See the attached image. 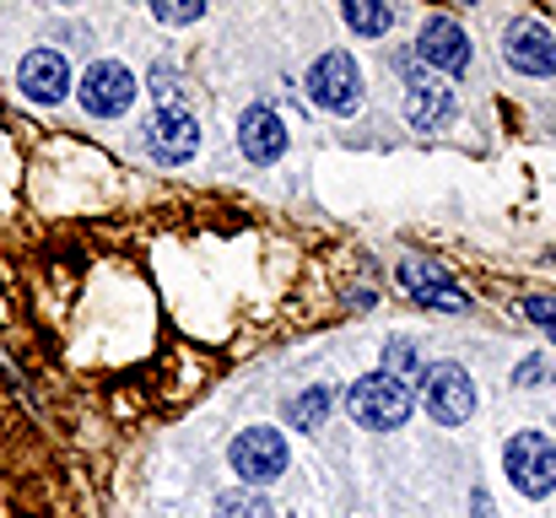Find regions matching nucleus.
<instances>
[{
    "label": "nucleus",
    "mask_w": 556,
    "mask_h": 518,
    "mask_svg": "<svg viewBox=\"0 0 556 518\" xmlns=\"http://www.w3.org/2000/svg\"><path fill=\"white\" fill-rule=\"evenodd\" d=\"M421 405L438 427H465L476 416V383L459 362H432L421 372Z\"/></svg>",
    "instance_id": "20e7f679"
},
{
    "label": "nucleus",
    "mask_w": 556,
    "mask_h": 518,
    "mask_svg": "<svg viewBox=\"0 0 556 518\" xmlns=\"http://www.w3.org/2000/svg\"><path fill=\"white\" fill-rule=\"evenodd\" d=\"M525 314H530L535 325H546V330H556V303H546V298H530V303H525Z\"/></svg>",
    "instance_id": "412c9836"
},
{
    "label": "nucleus",
    "mask_w": 556,
    "mask_h": 518,
    "mask_svg": "<svg viewBox=\"0 0 556 518\" xmlns=\"http://www.w3.org/2000/svg\"><path fill=\"white\" fill-rule=\"evenodd\" d=\"M308 103L325 109V114H352L363 103V71L346 49H325L314 65H308Z\"/></svg>",
    "instance_id": "7ed1b4c3"
},
{
    "label": "nucleus",
    "mask_w": 556,
    "mask_h": 518,
    "mask_svg": "<svg viewBox=\"0 0 556 518\" xmlns=\"http://www.w3.org/2000/svg\"><path fill=\"white\" fill-rule=\"evenodd\" d=\"M136 76H130V65H119V60H98L87 76H81V87H76V98H81V109L92 114V119H119L130 103H136Z\"/></svg>",
    "instance_id": "0eeeda50"
},
{
    "label": "nucleus",
    "mask_w": 556,
    "mask_h": 518,
    "mask_svg": "<svg viewBox=\"0 0 556 518\" xmlns=\"http://www.w3.org/2000/svg\"><path fill=\"white\" fill-rule=\"evenodd\" d=\"M503 470L525 497H552L556 492V443L546 432H514L503 448Z\"/></svg>",
    "instance_id": "39448f33"
},
{
    "label": "nucleus",
    "mask_w": 556,
    "mask_h": 518,
    "mask_svg": "<svg viewBox=\"0 0 556 518\" xmlns=\"http://www.w3.org/2000/svg\"><path fill=\"white\" fill-rule=\"evenodd\" d=\"M336 383H314V389H303L298 400H287V427H298V432H319L325 421H330V410H336Z\"/></svg>",
    "instance_id": "4468645a"
},
{
    "label": "nucleus",
    "mask_w": 556,
    "mask_h": 518,
    "mask_svg": "<svg viewBox=\"0 0 556 518\" xmlns=\"http://www.w3.org/2000/svg\"><path fill=\"white\" fill-rule=\"evenodd\" d=\"M147 136V152L157 157V163H168V168H179L189 163L194 152H200V119L189 114V109H157L147 125H141Z\"/></svg>",
    "instance_id": "6e6552de"
},
{
    "label": "nucleus",
    "mask_w": 556,
    "mask_h": 518,
    "mask_svg": "<svg viewBox=\"0 0 556 518\" xmlns=\"http://www.w3.org/2000/svg\"><path fill=\"white\" fill-rule=\"evenodd\" d=\"M216 518H276V508L260 492H243L238 487V492H222L216 497Z\"/></svg>",
    "instance_id": "f3484780"
},
{
    "label": "nucleus",
    "mask_w": 556,
    "mask_h": 518,
    "mask_svg": "<svg viewBox=\"0 0 556 518\" xmlns=\"http://www.w3.org/2000/svg\"><path fill=\"white\" fill-rule=\"evenodd\" d=\"M454 87L432 71H405V119L416 130H448L454 125Z\"/></svg>",
    "instance_id": "1a4fd4ad"
},
{
    "label": "nucleus",
    "mask_w": 556,
    "mask_h": 518,
    "mask_svg": "<svg viewBox=\"0 0 556 518\" xmlns=\"http://www.w3.org/2000/svg\"><path fill=\"white\" fill-rule=\"evenodd\" d=\"M341 16H346L352 33H363V38H383V33L394 27V11H389V5H368V0H346Z\"/></svg>",
    "instance_id": "2eb2a0df"
},
{
    "label": "nucleus",
    "mask_w": 556,
    "mask_h": 518,
    "mask_svg": "<svg viewBox=\"0 0 556 518\" xmlns=\"http://www.w3.org/2000/svg\"><path fill=\"white\" fill-rule=\"evenodd\" d=\"M16 87H22V98L54 109V103H65V92H71V60H65L60 49H27L22 65H16Z\"/></svg>",
    "instance_id": "9d476101"
},
{
    "label": "nucleus",
    "mask_w": 556,
    "mask_h": 518,
    "mask_svg": "<svg viewBox=\"0 0 556 518\" xmlns=\"http://www.w3.org/2000/svg\"><path fill=\"white\" fill-rule=\"evenodd\" d=\"M227 465H232V476L243 487H270V481L287 476L292 454H287V438L276 427H243L232 438V448H227Z\"/></svg>",
    "instance_id": "f03ea898"
},
{
    "label": "nucleus",
    "mask_w": 556,
    "mask_h": 518,
    "mask_svg": "<svg viewBox=\"0 0 556 518\" xmlns=\"http://www.w3.org/2000/svg\"><path fill=\"white\" fill-rule=\"evenodd\" d=\"M147 81H152L147 92L157 98V109H185V103H179V98H185V81H179V71H174V65H152V76H147Z\"/></svg>",
    "instance_id": "a211bd4d"
},
{
    "label": "nucleus",
    "mask_w": 556,
    "mask_h": 518,
    "mask_svg": "<svg viewBox=\"0 0 556 518\" xmlns=\"http://www.w3.org/2000/svg\"><path fill=\"white\" fill-rule=\"evenodd\" d=\"M470 33L454 22V16H427L421 22V33H416V60H421V71H438L443 81L448 76H465L470 71Z\"/></svg>",
    "instance_id": "423d86ee"
},
{
    "label": "nucleus",
    "mask_w": 556,
    "mask_h": 518,
    "mask_svg": "<svg viewBox=\"0 0 556 518\" xmlns=\"http://www.w3.org/2000/svg\"><path fill=\"white\" fill-rule=\"evenodd\" d=\"M400 287L421 303V308H438V314H470V298L459 287H448L443 265L432 260H400Z\"/></svg>",
    "instance_id": "ddd939ff"
},
{
    "label": "nucleus",
    "mask_w": 556,
    "mask_h": 518,
    "mask_svg": "<svg viewBox=\"0 0 556 518\" xmlns=\"http://www.w3.org/2000/svg\"><path fill=\"white\" fill-rule=\"evenodd\" d=\"M346 410H352V421L368 427V432H394V427L410 421L416 394H410V383H400V378H389V372H368V378H357V383L346 389Z\"/></svg>",
    "instance_id": "f257e3e1"
},
{
    "label": "nucleus",
    "mask_w": 556,
    "mask_h": 518,
    "mask_svg": "<svg viewBox=\"0 0 556 518\" xmlns=\"http://www.w3.org/2000/svg\"><path fill=\"white\" fill-rule=\"evenodd\" d=\"M152 16L179 27V22H200V16H205V5H200V0H189V5H174V0H152Z\"/></svg>",
    "instance_id": "aec40b11"
},
{
    "label": "nucleus",
    "mask_w": 556,
    "mask_h": 518,
    "mask_svg": "<svg viewBox=\"0 0 556 518\" xmlns=\"http://www.w3.org/2000/svg\"><path fill=\"white\" fill-rule=\"evenodd\" d=\"M378 372H389V378H400V383H416V372H421V351L405 341V336H394V341L383 345V367Z\"/></svg>",
    "instance_id": "dca6fc26"
},
{
    "label": "nucleus",
    "mask_w": 556,
    "mask_h": 518,
    "mask_svg": "<svg viewBox=\"0 0 556 518\" xmlns=\"http://www.w3.org/2000/svg\"><path fill=\"white\" fill-rule=\"evenodd\" d=\"M514 383H519V389H535V383H556V362H546V356H530V362H519Z\"/></svg>",
    "instance_id": "6ab92c4d"
},
{
    "label": "nucleus",
    "mask_w": 556,
    "mask_h": 518,
    "mask_svg": "<svg viewBox=\"0 0 556 518\" xmlns=\"http://www.w3.org/2000/svg\"><path fill=\"white\" fill-rule=\"evenodd\" d=\"M238 152H243L249 163H260V168L281 163V152H287V119H281L270 103H249V109L238 114Z\"/></svg>",
    "instance_id": "9b49d317"
},
{
    "label": "nucleus",
    "mask_w": 556,
    "mask_h": 518,
    "mask_svg": "<svg viewBox=\"0 0 556 518\" xmlns=\"http://www.w3.org/2000/svg\"><path fill=\"white\" fill-rule=\"evenodd\" d=\"M503 54L525 76H556V38H552V27L535 22V16H525V22H514L503 33Z\"/></svg>",
    "instance_id": "f8f14e48"
}]
</instances>
